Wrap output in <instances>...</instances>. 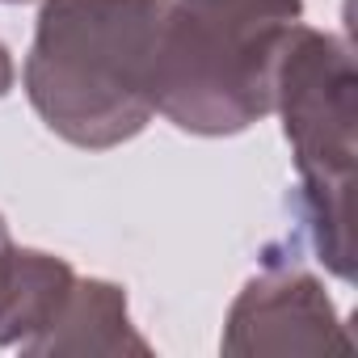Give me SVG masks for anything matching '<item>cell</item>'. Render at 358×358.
I'll return each mask as SVG.
<instances>
[{
    "mask_svg": "<svg viewBox=\"0 0 358 358\" xmlns=\"http://www.w3.org/2000/svg\"><path fill=\"white\" fill-rule=\"evenodd\" d=\"M173 0H43L26 97L68 143L106 152L156 114V55Z\"/></svg>",
    "mask_w": 358,
    "mask_h": 358,
    "instance_id": "obj_1",
    "label": "cell"
},
{
    "mask_svg": "<svg viewBox=\"0 0 358 358\" xmlns=\"http://www.w3.org/2000/svg\"><path fill=\"white\" fill-rule=\"evenodd\" d=\"M274 110L299 173V220L324 270L354 278L350 190L358 156V72L337 34L295 22L274 64Z\"/></svg>",
    "mask_w": 358,
    "mask_h": 358,
    "instance_id": "obj_2",
    "label": "cell"
},
{
    "mask_svg": "<svg viewBox=\"0 0 358 358\" xmlns=\"http://www.w3.org/2000/svg\"><path fill=\"white\" fill-rule=\"evenodd\" d=\"M287 30L224 26L173 0L156 55V114L190 135L253 127L274 110V64Z\"/></svg>",
    "mask_w": 358,
    "mask_h": 358,
    "instance_id": "obj_3",
    "label": "cell"
},
{
    "mask_svg": "<svg viewBox=\"0 0 358 358\" xmlns=\"http://www.w3.org/2000/svg\"><path fill=\"white\" fill-rule=\"evenodd\" d=\"M354 341L324 295V282L295 262L266 257V270L245 282L224 324V354H350Z\"/></svg>",
    "mask_w": 358,
    "mask_h": 358,
    "instance_id": "obj_4",
    "label": "cell"
},
{
    "mask_svg": "<svg viewBox=\"0 0 358 358\" xmlns=\"http://www.w3.org/2000/svg\"><path fill=\"white\" fill-rule=\"evenodd\" d=\"M76 287V270L43 249L0 245V345H30L64 312Z\"/></svg>",
    "mask_w": 358,
    "mask_h": 358,
    "instance_id": "obj_5",
    "label": "cell"
},
{
    "mask_svg": "<svg viewBox=\"0 0 358 358\" xmlns=\"http://www.w3.org/2000/svg\"><path fill=\"white\" fill-rule=\"evenodd\" d=\"M26 354H139L148 358L152 345L135 333L127 312V291L106 278H76L64 312L55 324L26 345Z\"/></svg>",
    "mask_w": 358,
    "mask_h": 358,
    "instance_id": "obj_6",
    "label": "cell"
},
{
    "mask_svg": "<svg viewBox=\"0 0 358 358\" xmlns=\"http://www.w3.org/2000/svg\"><path fill=\"white\" fill-rule=\"evenodd\" d=\"M199 17L241 30H287L303 17V0H182Z\"/></svg>",
    "mask_w": 358,
    "mask_h": 358,
    "instance_id": "obj_7",
    "label": "cell"
},
{
    "mask_svg": "<svg viewBox=\"0 0 358 358\" xmlns=\"http://www.w3.org/2000/svg\"><path fill=\"white\" fill-rule=\"evenodd\" d=\"M13 76H17V72H13V55H9L5 43H0V97L13 89Z\"/></svg>",
    "mask_w": 358,
    "mask_h": 358,
    "instance_id": "obj_8",
    "label": "cell"
},
{
    "mask_svg": "<svg viewBox=\"0 0 358 358\" xmlns=\"http://www.w3.org/2000/svg\"><path fill=\"white\" fill-rule=\"evenodd\" d=\"M5 5H30V0H5Z\"/></svg>",
    "mask_w": 358,
    "mask_h": 358,
    "instance_id": "obj_9",
    "label": "cell"
}]
</instances>
